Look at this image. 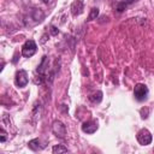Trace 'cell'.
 Returning <instances> with one entry per match:
<instances>
[{
  "label": "cell",
  "mask_w": 154,
  "mask_h": 154,
  "mask_svg": "<svg viewBox=\"0 0 154 154\" xmlns=\"http://www.w3.org/2000/svg\"><path fill=\"white\" fill-rule=\"evenodd\" d=\"M48 65H49V59H48L47 55H43L42 57V60H41V64L36 69V73L46 75V71L48 70Z\"/></svg>",
  "instance_id": "cell-10"
},
{
  "label": "cell",
  "mask_w": 154,
  "mask_h": 154,
  "mask_svg": "<svg viewBox=\"0 0 154 154\" xmlns=\"http://www.w3.org/2000/svg\"><path fill=\"white\" fill-rule=\"evenodd\" d=\"M97 128H99V125H97L96 120H88L82 124V131L85 134H94L97 130Z\"/></svg>",
  "instance_id": "cell-6"
},
{
  "label": "cell",
  "mask_w": 154,
  "mask_h": 154,
  "mask_svg": "<svg viewBox=\"0 0 154 154\" xmlns=\"http://www.w3.org/2000/svg\"><path fill=\"white\" fill-rule=\"evenodd\" d=\"M148 93H149V90H148V88H147L146 84L137 83V84L135 85V88H134V96H135V99H136L137 101H143V100H146L147 96H148Z\"/></svg>",
  "instance_id": "cell-1"
},
{
  "label": "cell",
  "mask_w": 154,
  "mask_h": 154,
  "mask_svg": "<svg viewBox=\"0 0 154 154\" xmlns=\"http://www.w3.org/2000/svg\"><path fill=\"white\" fill-rule=\"evenodd\" d=\"M136 0H113L114 2V8L118 12H123L129 5H131L132 2H135Z\"/></svg>",
  "instance_id": "cell-9"
},
{
  "label": "cell",
  "mask_w": 154,
  "mask_h": 154,
  "mask_svg": "<svg viewBox=\"0 0 154 154\" xmlns=\"http://www.w3.org/2000/svg\"><path fill=\"white\" fill-rule=\"evenodd\" d=\"M52 152H53L54 154H60V153H66V152H69V149H67L65 146H63V144H55V146L52 148Z\"/></svg>",
  "instance_id": "cell-13"
},
{
  "label": "cell",
  "mask_w": 154,
  "mask_h": 154,
  "mask_svg": "<svg viewBox=\"0 0 154 154\" xmlns=\"http://www.w3.org/2000/svg\"><path fill=\"white\" fill-rule=\"evenodd\" d=\"M30 18L34 20V23H41L45 19V12L41 8H32L30 11Z\"/></svg>",
  "instance_id": "cell-7"
},
{
  "label": "cell",
  "mask_w": 154,
  "mask_h": 154,
  "mask_svg": "<svg viewBox=\"0 0 154 154\" xmlns=\"http://www.w3.org/2000/svg\"><path fill=\"white\" fill-rule=\"evenodd\" d=\"M89 100H90L91 102H94V103L101 102V100H102V91H96V93H94L93 95L89 96Z\"/></svg>",
  "instance_id": "cell-12"
},
{
  "label": "cell",
  "mask_w": 154,
  "mask_h": 154,
  "mask_svg": "<svg viewBox=\"0 0 154 154\" xmlns=\"http://www.w3.org/2000/svg\"><path fill=\"white\" fill-rule=\"evenodd\" d=\"M84 10V4L82 0H75L71 5V13L72 16H79Z\"/></svg>",
  "instance_id": "cell-8"
},
{
  "label": "cell",
  "mask_w": 154,
  "mask_h": 154,
  "mask_svg": "<svg viewBox=\"0 0 154 154\" xmlns=\"http://www.w3.org/2000/svg\"><path fill=\"white\" fill-rule=\"evenodd\" d=\"M28 147L31 150L37 152V150H42L46 147V144H41V140L40 138H34V140H31V141L28 142Z\"/></svg>",
  "instance_id": "cell-11"
},
{
  "label": "cell",
  "mask_w": 154,
  "mask_h": 154,
  "mask_svg": "<svg viewBox=\"0 0 154 154\" xmlns=\"http://www.w3.org/2000/svg\"><path fill=\"white\" fill-rule=\"evenodd\" d=\"M52 131L59 138H65V136H66V126L60 120H54L53 122V124H52Z\"/></svg>",
  "instance_id": "cell-4"
},
{
  "label": "cell",
  "mask_w": 154,
  "mask_h": 154,
  "mask_svg": "<svg viewBox=\"0 0 154 154\" xmlns=\"http://www.w3.org/2000/svg\"><path fill=\"white\" fill-rule=\"evenodd\" d=\"M5 141H6V131L2 129V130H1V138H0V142L4 143Z\"/></svg>",
  "instance_id": "cell-17"
},
{
  "label": "cell",
  "mask_w": 154,
  "mask_h": 154,
  "mask_svg": "<svg viewBox=\"0 0 154 154\" xmlns=\"http://www.w3.org/2000/svg\"><path fill=\"white\" fill-rule=\"evenodd\" d=\"M136 138H137V141H138V143H140L141 146H148V144H150V142H152V140H153V136H152V134L149 132V130H147V129H141V130L137 132Z\"/></svg>",
  "instance_id": "cell-3"
},
{
  "label": "cell",
  "mask_w": 154,
  "mask_h": 154,
  "mask_svg": "<svg viewBox=\"0 0 154 154\" xmlns=\"http://www.w3.org/2000/svg\"><path fill=\"white\" fill-rule=\"evenodd\" d=\"M29 82V78H28V73L25 70H18L16 72V76H14V83L18 88H24Z\"/></svg>",
  "instance_id": "cell-5"
},
{
  "label": "cell",
  "mask_w": 154,
  "mask_h": 154,
  "mask_svg": "<svg viewBox=\"0 0 154 154\" xmlns=\"http://www.w3.org/2000/svg\"><path fill=\"white\" fill-rule=\"evenodd\" d=\"M36 51H37V46H36L35 41L28 40V41H25V43L22 47V55L25 58H30L36 53Z\"/></svg>",
  "instance_id": "cell-2"
},
{
  "label": "cell",
  "mask_w": 154,
  "mask_h": 154,
  "mask_svg": "<svg viewBox=\"0 0 154 154\" xmlns=\"http://www.w3.org/2000/svg\"><path fill=\"white\" fill-rule=\"evenodd\" d=\"M140 112H141V117H142L143 119H146V118L148 117V114H149V109H148L147 107H146V108H141Z\"/></svg>",
  "instance_id": "cell-15"
},
{
  "label": "cell",
  "mask_w": 154,
  "mask_h": 154,
  "mask_svg": "<svg viewBox=\"0 0 154 154\" xmlns=\"http://www.w3.org/2000/svg\"><path fill=\"white\" fill-rule=\"evenodd\" d=\"M99 8L97 7H93L91 10H90V13H89V16H88V20H94V19H96L97 18V16H99Z\"/></svg>",
  "instance_id": "cell-14"
},
{
  "label": "cell",
  "mask_w": 154,
  "mask_h": 154,
  "mask_svg": "<svg viewBox=\"0 0 154 154\" xmlns=\"http://www.w3.org/2000/svg\"><path fill=\"white\" fill-rule=\"evenodd\" d=\"M49 31H51V34H52L53 36H55V35H58V34H59V29H58L57 26H54V25H51Z\"/></svg>",
  "instance_id": "cell-16"
},
{
  "label": "cell",
  "mask_w": 154,
  "mask_h": 154,
  "mask_svg": "<svg viewBox=\"0 0 154 154\" xmlns=\"http://www.w3.org/2000/svg\"><path fill=\"white\" fill-rule=\"evenodd\" d=\"M42 1H43L45 4H48V2H49V0H42Z\"/></svg>",
  "instance_id": "cell-18"
}]
</instances>
